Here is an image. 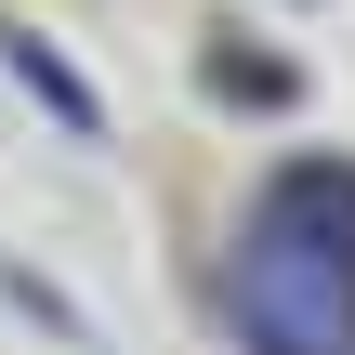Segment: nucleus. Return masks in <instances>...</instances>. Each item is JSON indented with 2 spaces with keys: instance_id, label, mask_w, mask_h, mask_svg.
Returning a JSON list of instances; mask_svg holds the SVG:
<instances>
[]
</instances>
